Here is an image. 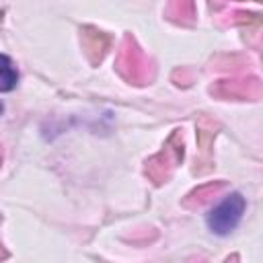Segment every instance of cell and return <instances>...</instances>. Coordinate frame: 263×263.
Wrapping results in <instances>:
<instances>
[{"instance_id":"6da1fadb","label":"cell","mask_w":263,"mask_h":263,"mask_svg":"<svg viewBox=\"0 0 263 263\" xmlns=\"http://www.w3.org/2000/svg\"><path fill=\"white\" fill-rule=\"evenodd\" d=\"M245 210H247V199L238 193V191H232L228 193L216 208H212L205 216V224L208 228L218 234V236H228L242 220L245 216Z\"/></svg>"},{"instance_id":"7a4b0ae2","label":"cell","mask_w":263,"mask_h":263,"mask_svg":"<svg viewBox=\"0 0 263 263\" xmlns=\"http://www.w3.org/2000/svg\"><path fill=\"white\" fill-rule=\"evenodd\" d=\"M18 84V70L14 66V62L0 53V92H10L14 90Z\"/></svg>"},{"instance_id":"3957f363","label":"cell","mask_w":263,"mask_h":263,"mask_svg":"<svg viewBox=\"0 0 263 263\" xmlns=\"http://www.w3.org/2000/svg\"><path fill=\"white\" fill-rule=\"evenodd\" d=\"M2 109H4V107H2V103H0V113H2Z\"/></svg>"}]
</instances>
